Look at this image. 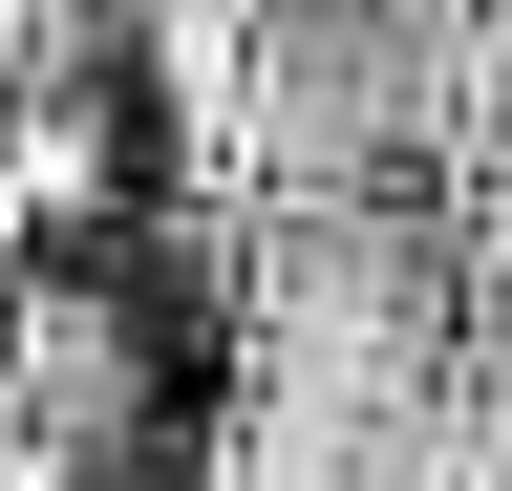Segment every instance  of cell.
Segmentation results:
<instances>
[{"mask_svg":"<svg viewBox=\"0 0 512 491\" xmlns=\"http://www.w3.org/2000/svg\"><path fill=\"white\" fill-rule=\"evenodd\" d=\"M0 406H22V449H128V406H150V363L86 278H22L0 299Z\"/></svg>","mask_w":512,"mask_h":491,"instance_id":"6da1fadb","label":"cell"}]
</instances>
